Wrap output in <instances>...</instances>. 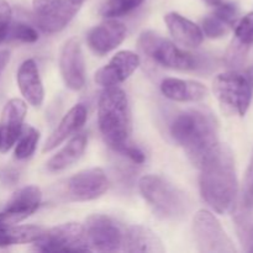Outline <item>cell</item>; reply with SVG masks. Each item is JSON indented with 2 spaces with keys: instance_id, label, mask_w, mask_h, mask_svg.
<instances>
[{
  "instance_id": "13",
  "label": "cell",
  "mask_w": 253,
  "mask_h": 253,
  "mask_svg": "<svg viewBox=\"0 0 253 253\" xmlns=\"http://www.w3.org/2000/svg\"><path fill=\"white\" fill-rule=\"evenodd\" d=\"M141 59L132 51H119L113 58L95 73L94 81L103 88L116 86L130 78L138 68Z\"/></svg>"
},
{
  "instance_id": "6",
  "label": "cell",
  "mask_w": 253,
  "mask_h": 253,
  "mask_svg": "<svg viewBox=\"0 0 253 253\" xmlns=\"http://www.w3.org/2000/svg\"><path fill=\"white\" fill-rule=\"evenodd\" d=\"M138 48L160 66L175 71H189L197 67L193 54L183 51L172 41L153 31H143L138 37Z\"/></svg>"
},
{
  "instance_id": "7",
  "label": "cell",
  "mask_w": 253,
  "mask_h": 253,
  "mask_svg": "<svg viewBox=\"0 0 253 253\" xmlns=\"http://www.w3.org/2000/svg\"><path fill=\"white\" fill-rule=\"evenodd\" d=\"M34 245L35 250L41 252L91 251L84 225L79 222H66L44 230Z\"/></svg>"
},
{
  "instance_id": "33",
  "label": "cell",
  "mask_w": 253,
  "mask_h": 253,
  "mask_svg": "<svg viewBox=\"0 0 253 253\" xmlns=\"http://www.w3.org/2000/svg\"><path fill=\"white\" fill-rule=\"evenodd\" d=\"M0 182L5 185H15L19 182V172L12 168H4L0 170Z\"/></svg>"
},
{
  "instance_id": "10",
  "label": "cell",
  "mask_w": 253,
  "mask_h": 253,
  "mask_svg": "<svg viewBox=\"0 0 253 253\" xmlns=\"http://www.w3.org/2000/svg\"><path fill=\"white\" fill-rule=\"evenodd\" d=\"M109 188L105 172L99 167L78 172L67 180L66 195L72 202H90L100 198Z\"/></svg>"
},
{
  "instance_id": "17",
  "label": "cell",
  "mask_w": 253,
  "mask_h": 253,
  "mask_svg": "<svg viewBox=\"0 0 253 253\" xmlns=\"http://www.w3.org/2000/svg\"><path fill=\"white\" fill-rule=\"evenodd\" d=\"M16 79L25 101L35 108L41 106L44 99V89L39 68L34 59L30 58L22 62L17 71Z\"/></svg>"
},
{
  "instance_id": "36",
  "label": "cell",
  "mask_w": 253,
  "mask_h": 253,
  "mask_svg": "<svg viewBox=\"0 0 253 253\" xmlns=\"http://www.w3.org/2000/svg\"><path fill=\"white\" fill-rule=\"evenodd\" d=\"M204 2H207L208 5H210V6H217L219 4H221L224 0H203Z\"/></svg>"
},
{
  "instance_id": "22",
  "label": "cell",
  "mask_w": 253,
  "mask_h": 253,
  "mask_svg": "<svg viewBox=\"0 0 253 253\" xmlns=\"http://www.w3.org/2000/svg\"><path fill=\"white\" fill-rule=\"evenodd\" d=\"M86 143L88 137L85 133H79L72 137L69 142L47 162V169L49 172H61L72 167L82 158L86 148Z\"/></svg>"
},
{
  "instance_id": "3",
  "label": "cell",
  "mask_w": 253,
  "mask_h": 253,
  "mask_svg": "<svg viewBox=\"0 0 253 253\" xmlns=\"http://www.w3.org/2000/svg\"><path fill=\"white\" fill-rule=\"evenodd\" d=\"M99 130L109 147L119 152L130 142L132 118L127 95L121 88H104L98 101Z\"/></svg>"
},
{
  "instance_id": "26",
  "label": "cell",
  "mask_w": 253,
  "mask_h": 253,
  "mask_svg": "<svg viewBox=\"0 0 253 253\" xmlns=\"http://www.w3.org/2000/svg\"><path fill=\"white\" fill-rule=\"evenodd\" d=\"M232 41L250 48L253 43V11L245 15L235 25V36Z\"/></svg>"
},
{
  "instance_id": "8",
  "label": "cell",
  "mask_w": 253,
  "mask_h": 253,
  "mask_svg": "<svg viewBox=\"0 0 253 253\" xmlns=\"http://www.w3.org/2000/svg\"><path fill=\"white\" fill-rule=\"evenodd\" d=\"M193 232L200 252L235 253L237 251L222 225L209 210L202 209L194 215Z\"/></svg>"
},
{
  "instance_id": "32",
  "label": "cell",
  "mask_w": 253,
  "mask_h": 253,
  "mask_svg": "<svg viewBox=\"0 0 253 253\" xmlns=\"http://www.w3.org/2000/svg\"><path fill=\"white\" fill-rule=\"evenodd\" d=\"M244 202L247 208L253 207V158L247 169L244 187Z\"/></svg>"
},
{
  "instance_id": "35",
  "label": "cell",
  "mask_w": 253,
  "mask_h": 253,
  "mask_svg": "<svg viewBox=\"0 0 253 253\" xmlns=\"http://www.w3.org/2000/svg\"><path fill=\"white\" fill-rule=\"evenodd\" d=\"M10 61V52L7 49H2L0 51V77H1L2 72H4L5 67L7 66Z\"/></svg>"
},
{
  "instance_id": "11",
  "label": "cell",
  "mask_w": 253,
  "mask_h": 253,
  "mask_svg": "<svg viewBox=\"0 0 253 253\" xmlns=\"http://www.w3.org/2000/svg\"><path fill=\"white\" fill-rule=\"evenodd\" d=\"M41 200L42 192L36 185H27L19 189L0 211V226L16 225L26 220L37 211Z\"/></svg>"
},
{
  "instance_id": "30",
  "label": "cell",
  "mask_w": 253,
  "mask_h": 253,
  "mask_svg": "<svg viewBox=\"0 0 253 253\" xmlns=\"http://www.w3.org/2000/svg\"><path fill=\"white\" fill-rule=\"evenodd\" d=\"M12 10L6 0H0V43L6 40L7 31L11 25Z\"/></svg>"
},
{
  "instance_id": "31",
  "label": "cell",
  "mask_w": 253,
  "mask_h": 253,
  "mask_svg": "<svg viewBox=\"0 0 253 253\" xmlns=\"http://www.w3.org/2000/svg\"><path fill=\"white\" fill-rule=\"evenodd\" d=\"M119 152L130 158V160L132 161L133 163H136V165H142L146 161V156L145 153H143V151L141 150L140 147L133 145V143H131V141L128 143H126Z\"/></svg>"
},
{
  "instance_id": "24",
  "label": "cell",
  "mask_w": 253,
  "mask_h": 253,
  "mask_svg": "<svg viewBox=\"0 0 253 253\" xmlns=\"http://www.w3.org/2000/svg\"><path fill=\"white\" fill-rule=\"evenodd\" d=\"M40 140V132L37 128L29 126L26 130H22L19 140L16 141L17 145L15 147V158L22 161L27 160L35 153L37 143Z\"/></svg>"
},
{
  "instance_id": "9",
  "label": "cell",
  "mask_w": 253,
  "mask_h": 253,
  "mask_svg": "<svg viewBox=\"0 0 253 253\" xmlns=\"http://www.w3.org/2000/svg\"><path fill=\"white\" fill-rule=\"evenodd\" d=\"M91 251L116 252L123 250L125 230L110 216L94 214L84 224Z\"/></svg>"
},
{
  "instance_id": "14",
  "label": "cell",
  "mask_w": 253,
  "mask_h": 253,
  "mask_svg": "<svg viewBox=\"0 0 253 253\" xmlns=\"http://www.w3.org/2000/svg\"><path fill=\"white\" fill-rule=\"evenodd\" d=\"M26 113V101L22 99L12 98L5 104L0 116V152H7L19 140L24 130Z\"/></svg>"
},
{
  "instance_id": "4",
  "label": "cell",
  "mask_w": 253,
  "mask_h": 253,
  "mask_svg": "<svg viewBox=\"0 0 253 253\" xmlns=\"http://www.w3.org/2000/svg\"><path fill=\"white\" fill-rule=\"evenodd\" d=\"M138 189L143 199L163 219H182L190 208L185 193L160 175H143L138 182Z\"/></svg>"
},
{
  "instance_id": "28",
  "label": "cell",
  "mask_w": 253,
  "mask_h": 253,
  "mask_svg": "<svg viewBox=\"0 0 253 253\" xmlns=\"http://www.w3.org/2000/svg\"><path fill=\"white\" fill-rule=\"evenodd\" d=\"M230 29L231 27L225 24L222 20H220L215 14L209 15V16L203 20V34H204V36L209 37V39H221L229 32Z\"/></svg>"
},
{
  "instance_id": "34",
  "label": "cell",
  "mask_w": 253,
  "mask_h": 253,
  "mask_svg": "<svg viewBox=\"0 0 253 253\" xmlns=\"http://www.w3.org/2000/svg\"><path fill=\"white\" fill-rule=\"evenodd\" d=\"M58 0H32V5H34L35 14H40V12L44 11L52 5L56 4Z\"/></svg>"
},
{
  "instance_id": "18",
  "label": "cell",
  "mask_w": 253,
  "mask_h": 253,
  "mask_svg": "<svg viewBox=\"0 0 253 253\" xmlns=\"http://www.w3.org/2000/svg\"><path fill=\"white\" fill-rule=\"evenodd\" d=\"M86 118H88V111H86L85 106L83 104H77V105H74L62 118V120L59 121V124L54 128L53 132L47 138L42 151L43 152H49V151L58 147L63 141H66L67 138L71 137L72 135L78 132L83 127V125L86 121Z\"/></svg>"
},
{
  "instance_id": "16",
  "label": "cell",
  "mask_w": 253,
  "mask_h": 253,
  "mask_svg": "<svg viewBox=\"0 0 253 253\" xmlns=\"http://www.w3.org/2000/svg\"><path fill=\"white\" fill-rule=\"evenodd\" d=\"M82 5L74 0H58L44 11L35 14L39 29L44 34H57L68 26Z\"/></svg>"
},
{
  "instance_id": "12",
  "label": "cell",
  "mask_w": 253,
  "mask_h": 253,
  "mask_svg": "<svg viewBox=\"0 0 253 253\" xmlns=\"http://www.w3.org/2000/svg\"><path fill=\"white\" fill-rule=\"evenodd\" d=\"M59 69L64 84L73 91L82 90L85 85V62L81 43L76 37L64 43L59 56Z\"/></svg>"
},
{
  "instance_id": "37",
  "label": "cell",
  "mask_w": 253,
  "mask_h": 253,
  "mask_svg": "<svg viewBox=\"0 0 253 253\" xmlns=\"http://www.w3.org/2000/svg\"><path fill=\"white\" fill-rule=\"evenodd\" d=\"M74 1L78 2V4H81V5H83V2L86 1V0H74Z\"/></svg>"
},
{
  "instance_id": "38",
  "label": "cell",
  "mask_w": 253,
  "mask_h": 253,
  "mask_svg": "<svg viewBox=\"0 0 253 253\" xmlns=\"http://www.w3.org/2000/svg\"><path fill=\"white\" fill-rule=\"evenodd\" d=\"M0 143H1V140H0Z\"/></svg>"
},
{
  "instance_id": "21",
  "label": "cell",
  "mask_w": 253,
  "mask_h": 253,
  "mask_svg": "<svg viewBox=\"0 0 253 253\" xmlns=\"http://www.w3.org/2000/svg\"><path fill=\"white\" fill-rule=\"evenodd\" d=\"M123 250L130 253H163L166 251L160 237L142 225H132L125 230Z\"/></svg>"
},
{
  "instance_id": "25",
  "label": "cell",
  "mask_w": 253,
  "mask_h": 253,
  "mask_svg": "<svg viewBox=\"0 0 253 253\" xmlns=\"http://www.w3.org/2000/svg\"><path fill=\"white\" fill-rule=\"evenodd\" d=\"M143 0H108L100 10L101 16L106 19H116L137 9Z\"/></svg>"
},
{
  "instance_id": "1",
  "label": "cell",
  "mask_w": 253,
  "mask_h": 253,
  "mask_svg": "<svg viewBox=\"0 0 253 253\" xmlns=\"http://www.w3.org/2000/svg\"><path fill=\"white\" fill-rule=\"evenodd\" d=\"M199 168V188L203 200L217 214L231 211L239 194L236 166L231 148L219 142Z\"/></svg>"
},
{
  "instance_id": "29",
  "label": "cell",
  "mask_w": 253,
  "mask_h": 253,
  "mask_svg": "<svg viewBox=\"0 0 253 253\" xmlns=\"http://www.w3.org/2000/svg\"><path fill=\"white\" fill-rule=\"evenodd\" d=\"M215 11L212 14L216 15L220 20L229 25L230 27L235 26L237 22V17H239V9L234 2H224L215 6Z\"/></svg>"
},
{
  "instance_id": "2",
  "label": "cell",
  "mask_w": 253,
  "mask_h": 253,
  "mask_svg": "<svg viewBox=\"0 0 253 253\" xmlns=\"http://www.w3.org/2000/svg\"><path fill=\"white\" fill-rule=\"evenodd\" d=\"M170 135L198 168L219 145L217 120L207 109H189L180 113L170 124Z\"/></svg>"
},
{
  "instance_id": "23",
  "label": "cell",
  "mask_w": 253,
  "mask_h": 253,
  "mask_svg": "<svg viewBox=\"0 0 253 253\" xmlns=\"http://www.w3.org/2000/svg\"><path fill=\"white\" fill-rule=\"evenodd\" d=\"M44 229L37 225H9L0 226V247L15 246L35 242Z\"/></svg>"
},
{
  "instance_id": "5",
  "label": "cell",
  "mask_w": 253,
  "mask_h": 253,
  "mask_svg": "<svg viewBox=\"0 0 253 253\" xmlns=\"http://www.w3.org/2000/svg\"><path fill=\"white\" fill-rule=\"evenodd\" d=\"M212 93L225 113L245 116L252 103L253 82L246 72L232 69L215 77Z\"/></svg>"
},
{
  "instance_id": "15",
  "label": "cell",
  "mask_w": 253,
  "mask_h": 253,
  "mask_svg": "<svg viewBox=\"0 0 253 253\" xmlns=\"http://www.w3.org/2000/svg\"><path fill=\"white\" fill-rule=\"evenodd\" d=\"M126 34L127 30L123 22L116 19H106L89 31L86 41L94 53L104 56L120 46L126 39Z\"/></svg>"
},
{
  "instance_id": "27",
  "label": "cell",
  "mask_w": 253,
  "mask_h": 253,
  "mask_svg": "<svg viewBox=\"0 0 253 253\" xmlns=\"http://www.w3.org/2000/svg\"><path fill=\"white\" fill-rule=\"evenodd\" d=\"M6 40H15V41L25 42V43H34L39 40V32L31 25H27L25 22H16V24L10 25Z\"/></svg>"
},
{
  "instance_id": "19",
  "label": "cell",
  "mask_w": 253,
  "mask_h": 253,
  "mask_svg": "<svg viewBox=\"0 0 253 253\" xmlns=\"http://www.w3.org/2000/svg\"><path fill=\"white\" fill-rule=\"evenodd\" d=\"M161 91L167 99L178 103H197L208 95V88L203 83L179 78L163 79Z\"/></svg>"
},
{
  "instance_id": "20",
  "label": "cell",
  "mask_w": 253,
  "mask_h": 253,
  "mask_svg": "<svg viewBox=\"0 0 253 253\" xmlns=\"http://www.w3.org/2000/svg\"><path fill=\"white\" fill-rule=\"evenodd\" d=\"M165 22L173 39L182 46L195 48L203 43L204 34L202 27L183 15L178 12H168L165 16Z\"/></svg>"
}]
</instances>
